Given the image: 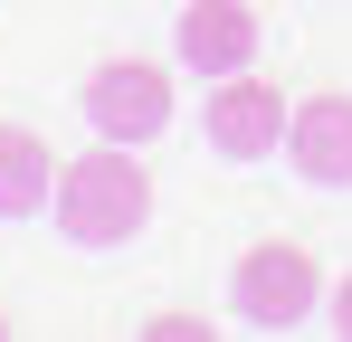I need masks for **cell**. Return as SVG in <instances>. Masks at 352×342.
<instances>
[{
	"mask_svg": "<svg viewBox=\"0 0 352 342\" xmlns=\"http://www.w3.org/2000/svg\"><path fill=\"white\" fill-rule=\"evenodd\" d=\"M153 219V171L133 162V143H105L96 133V152H76L58 171V228L67 247H133Z\"/></svg>",
	"mask_w": 352,
	"mask_h": 342,
	"instance_id": "cell-1",
	"label": "cell"
},
{
	"mask_svg": "<svg viewBox=\"0 0 352 342\" xmlns=\"http://www.w3.org/2000/svg\"><path fill=\"white\" fill-rule=\"evenodd\" d=\"M76 105H86V124H96L105 143H133V152H143V143L172 124V67H162V57H105Z\"/></svg>",
	"mask_w": 352,
	"mask_h": 342,
	"instance_id": "cell-2",
	"label": "cell"
},
{
	"mask_svg": "<svg viewBox=\"0 0 352 342\" xmlns=\"http://www.w3.org/2000/svg\"><path fill=\"white\" fill-rule=\"evenodd\" d=\"M229 304L248 323H267V333H286L305 323L314 304H324V266H314V247H295V238H267V247H248L229 276Z\"/></svg>",
	"mask_w": 352,
	"mask_h": 342,
	"instance_id": "cell-3",
	"label": "cell"
},
{
	"mask_svg": "<svg viewBox=\"0 0 352 342\" xmlns=\"http://www.w3.org/2000/svg\"><path fill=\"white\" fill-rule=\"evenodd\" d=\"M286 95L257 76V67H238V76H219V95L200 105V133H210V152L219 162H267L276 143H286Z\"/></svg>",
	"mask_w": 352,
	"mask_h": 342,
	"instance_id": "cell-4",
	"label": "cell"
},
{
	"mask_svg": "<svg viewBox=\"0 0 352 342\" xmlns=\"http://www.w3.org/2000/svg\"><path fill=\"white\" fill-rule=\"evenodd\" d=\"M257 38H267L257 29V0H190L172 19V57L190 76H210V86L238 76V67H257Z\"/></svg>",
	"mask_w": 352,
	"mask_h": 342,
	"instance_id": "cell-5",
	"label": "cell"
},
{
	"mask_svg": "<svg viewBox=\"0 0 352 342\" xmlns=\"http://www.w3.org/2000/svg\"><path fill=\"white\" fill-rule=\"evenodd\" d=\"M286 152L295 171L314 181V190H352V95H305V105L286 114Z\"/></svg>",
	"mask_w": 352,
	"mask_h": 342,
	"instance_id": "cell-6",
	"label": "cell"
},
{
	"mask_svg": "<svg viewBox=\"0 0 352 342\" xmlns=\"http://www.w3.org/2000/svg\"><path fill=\"white\" fill-rule=\"evenodd\" d=\"M58 152H48V133H29V124H0V219H38V209H58Z\"/></svg>",
	"mask_w": 352,
	"mask_h": 342,
	"instance_id": "cell-7",
	"label": "cell"
},
{
	"mask_svg": "<svg viewBox=\"0 0 352 342\" xmlns=\"http://www.w3.org/2000/svg\"><path fill=\"white\" fill-rule=\"evenodd\" d=\"M210 333H219V323H200L190 304H162V314L143 323V342H210Z\"/></svg>",
	"mask_w": 352,
	"mask_h": 342,
	"instance_id": "cell-8",
	"label": "cell"
},
{
	"mask_svg": "<svg viewBox=\"0 0 352 342\" xmlns=\"http://www.w3.org/2000/svg\"><path fill=\"white\" fill-rule=\"evenodd\" d=\"M333 333H343V342H352V276H343V285H333Z\"/></svg>",
	"mask_w": 352,
	"mask_h": 342,
	"instance_id": "cell-9",
	"label": "cell"
},
{
	"mask_svg": "<svg viewBox=\"0 0 352 342\" xmlns=\"http://www.w3.org/2000/svg\"><path fill=\"white\" fill-rule=\"evenodd\" d=\"M0 333H10V314H0Z\"/></svg>",
	"mask_w": 352,
	"mask_h": 342,
	"instance_id": "cell-10",
	"label": "cell"
}]
</instances>
